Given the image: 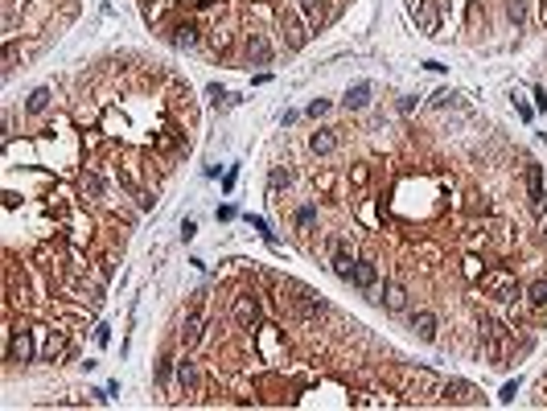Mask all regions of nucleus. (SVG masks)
Instances as JSON below:
<instances>
[{"instance_id":"1","label":"nucleus","mask_w":547,"mask_h":411,"mask_svg":"<svg viewBox=\"0 0 547 411\" xmlns=\"http://www.w3.org/2000/svg\"><path fill=\"white\" fill-rule=\"evenodd\" d=\"M280 33H284V46L288 49H305V42H309V21L301 17V8H292V4H284L280 8Z\"/></svg>"},{"instance_id":"2","label":"nucleus","mask_w":547,"mask_h":411,"mask_svg":"<svg viewBox=\"0 0 547 411\" xmlns=\"http://www.w3.org/2000/svg\"><path fill=\"white\" fill-rule=\"evenodd\" d=\"M441 387H445V378L432 374V370H408V374H404V395H411V399L441 395Z\"/></svg>"},{"instance_id":"3","label":"nucleus","mask_w":547,"mask_h":411,"mask_svg":"<svg viewBox=\"0 0 547 411\" xmlns=\"http://www.w3.org/2000/svg\"><path fill=\"white\" fill-rule=\"evenodd\" d=\"M482 288H486L490 296H498V300H518V280H514V272H506V268L486 272L482 275Z\"/></svg>"},{"instance_id":"4","label":"nucleus","mask_w":547,"mask_h":411,"mask_svg":"<svg viewBox=\"0 0 547 411\" xmlns=\"http://www.w3.org/2000/svg\"><path fill=\"white\" fill-rule=\"evenodd\" d=\"M8 362H33V333L29 329H8Z\"/></svg>"},{"instance_id":"5","label":"nucleus","mask_w":547,"mask_h":411,"mask_svg":"<svg viewBox=\"0 0 547 411\" xmlns=\"http://www.w3.org/2000/svg\"><path fill=\"white\" fill-rule=\"evenodd\" d=\"M235 325L239 329H255L260 325V300L251 292H239L235 296Z\"/></svg>"},{"instance_id":"6","label":"nucleus","mask_w":547,"mask_h":411,"mask_svg":"<svg viewBox=\"0 0 547 411\" xmlns=\"http://www.w3.org/2000/svg\"><path fill=\"white\" fill-rule=\"evenodd\" d=\"M527 198H531V210H535V214L547 210V185H544V169H539V165H527Z\"/></svg>"},{"instance_id":"7","label":"nucleus","mask_w":547,"mask_h":411,"mask_svg":"<svg viewBox=\"0 0 547 411\" xmlns=\"http://www.w3.org/2000/svg\"><path fill=\"white\" fill-rule=\"evenodd\" d=\"M354 264H358V259H354V251H350V243L338 239V243H333V259H329L333 275H338V280H350V275H354Z\"/></svg>"},{"instance_id":"8","label":"nucleus","mask_w":547,"mask_h":411,"mask_svg":"<svg viewBox=\"0 0 547 411\" xmlns=\"http://www.w3.org/2000/svg\"><path fill=\"white\" fill-rule=\"evenodd\" d=\"M436 329H441L436 313H428V309H415V313H411V333H415L420 341H436Z\"/></svg>"},{"instance_id":"9","label":"nucleus","mask_w":547,"mask_h":411,"mask_svg":"<svg viewBox=\"0 0 547 411\" xmlns=\"http://www.w3.org/2000/svg\"><path fill=\"white\" fill-rule=\"evenodd\" d=\"M296 8H301V17L309 21V29H321V25L333 17V4H325V0H301Z\"/></svg>"},{"instance_id":"10","label":"nucleus","mask_w":547,"mask_h":411,"mask_svg":"<svg viewBox=\"0 0 547 411\" xmlns=\"http://www.w3.org/2000/svg\"><path fill=\"white\" fill-rule=\"evenodd\" d=\"M243 54H247V62H251V66H268V62H272V46H268V38H264V33H251V38H247V46H243Z\"/></svg>"},{"instance_id":"11","label":"nucleus","mask_w":547,"mask_h":411,"mask_svg":"<svg viewBox=\"0 0 547 411\" xmlns=\"http://www.w3.org/2000/svg\"><path fill=\"white\" fill-rule=\"evenodd\" d=\"M383 305H387V313H404L408 309V288L399 280H387L383 284Z\"/></svg>"},{"instance_id":"12","label":"nucleus","mask_w":547,"mask_h":411,"mask_svg":"<svg viewBox=\"0 0 547 411\" xmlns=\"http://www.w3.org/2000/svg\"><path fill=\"white\" fill-rule=\"evenodd\" d=\"M177 341H182V350H193V346L202 341V309H193V313L185 317L182 333H177Z\"/></svg>"},{"instance_id":"13","label":"nucleus","mask_w":547,"mask_h":411,"mask_svg":"<svg viewBox=\"0 0 547 411\" xmlns=\"http://www.w3.org/2000/svg\"><path fill=\"white\" fill-rule=\"evenodd\" d=\"M350 284L363 288V292H370V288L379 284V268H374L370 259H358V264H354V275H350Z\"/></svg>"},{"instance_id":"14","label":"nucleus","mask_w":547,"mask_h":411,"mask_svg":"<svg viewBox=\"0 0 547 411\" xmlns=\"http://www.w3.org/2000/svg\"><path fill=\"white\" fill-rule=\"evenodd\" d=\"M182 144H185V136L177 132V128L157 132V152H161V156H177V152H182Z\"/></svg>"},{"instance_id":"15","label":"nucleus","mask_w":547,"mask_h":411,"mask_svg":"<svg viewBox=\"0 0 547 411\" xmlns=\"http://www.w3.org/2000/svg\"><path fill=\"white\" fill-rule=\"evenodd\" d=\"M157 382H161V391L177 395V358H161V366H157Z\"/></svg>"},{"instance_id":"16","label":"nucleus","mask_w":547,"mask_h":411,"mask_svg":"<svg viewBox=\"0 0 547 411\" xmlns=\"http://www.w3.org/2000/svg\"><path fill=\"white\" fill-rule=\"evenodd\" d=\"M441 395H445L449 403H477V391H473V387H465V382H453V378L441 387Z\"/></svg>"},{"instance_id":"17","label":"nucleus","mask_w":547,"mask_h":411,"mask_svg":"<svg viewBox=\"0 0 547 411\" xmlns=\"http://www.w3.org/2000/svg\"><path fill=\"white\" fill-rule=\"evenodd\" d=\"M198 382H202V374H198V362H177V391L193 395V391H198Z\"/></svg>"},{"instance_id":"18","label":"nucleus","mask_w":547,"mask_h":411,"mask_svg":"<svg viewBox=\"0 0 547 411\" xmlns=\"http://www.w3.org/2000/svg\"><path fill=\"white\" fill-rule=\"evenodd\" d=\"M62 354H66V333H62V329H49L46 346H42V358H46V362H58Z\"/></svg>"},{"instance_id":"19","label":"nucleus","mask_w":547,"mask_h":411,"mask_svg":"<svg viewBox=\"0 0 547 411\" xmlns=\"http://www.w3.org/2000/svg\"><path fill=\"white\" fill-rule=\"evenodd\" d=\"M309 148H313L317 156L333 152V148H338V132H333V128H321V132H313V136H309Z\"/></svg>"},{"instance_id":"20","label":"nucleus","mask_w":547,"mask_h":411,"mask_svg":"<svg viewBox=\"0 0 547 411\" xmlns=\"http://www.w3.org/2000/svg\"><path fill=\"white\" fill-rule=\"evenodd\" d=\"M198 42H202V38H198V25H193V21H185V25H177V29H173V46L193 49Z\"/></svg>"},{"instance_id":"21","label":"nucleus","mask_w":547,"mask_h":411,"mask_svg":"<svg viewBox=\"0 0 547 411\" xmlns=\"http://www.w3.org/2000/svg\"><path fill=\"white\" fill-rule=\"evenodd\" d=\"M411 13H415V21H420V29H436V13H432V0H415L411 4Z\"/></svg>"},{"instance_id":"22","label":"nucleus","mask_w":547,"mask_h":411,"mask_svg":"<svg viewBox=\"0 0 547 411\" xmlns=\"http://www.w3.org/2000/svg\"><path fill=\"white\" fill-rule=\"evenodd\" d=\"M342 103H346L350 111H358V107H366V103H370V83H358V87H350Z\"/></svg>"},{"instance_id":"23","label":"nucleus","mask_w":547,"mask_h":411,"mask_svg":"<svg viewBox=\"0 0 547 411\" xmlns=\"http://www.w3.org/2000/svg\"><path fill=\"white\" fill-rule=\"evenodd\" d=\"M46 107H49V87H38V91L25 99V111H29V115H42Z\"/></svg>"},{"instance_id":"24","label":"nucleus","mask_w":547,"mask_h":411,"mask_svg":"<svg viewBox=\"0 0 547 411\" xmlns=\"http://www.w3.org/2000/svg\"><path fill=\"white\" fill-rule=\"evenodd\" d=\"M544 305H547V280H535L527 288V309H544Z\"/></svg>"},{"instance_id":"25","label":"nucleus","mask_w":547,"mask_h":411,"mask_svg":"<svg viewBox=\"0 0 547 411\" xmlns=\"http://www.w3.org/2000/svg\"><path fill=\"white\" fill-rule=\"evenodd\" d=\"M83 189H87L91 198H103V177H99L95 169H87V173H83Z\"/></svg>"},{"instance_id":"26","label":"nucleus","mask_w":547,"mask_h":411,"mask_svg":"<svg viewBox=\"0 0 547 411\" xmlns=\"http://www.w3.org/2000/svg\"><path fill=\"white\" fill-rule=\"evenodd\" d=\"M506 13H510L514 25H523L527 21V0H506Z\"/></svg>"},{"instance_id":"27","label":"nucleus","mask_w":547,"mask_h":411,"mask_svg":"<svg viewBox=\"0 0 547 411\" xmlns=\"http://www.w3.org/2000/svg\"><path fill=\"white\" fill-rule=\"evenodd\" d=\"M366 182H370V169H366V165H350V185H354V189H366Z\"/></svg>"},{"instance_id":"28","label":"nucleus","mask_w":547,"mask_h":411,"mask_svg":"<svg viewBox=\"0 0 547 411\" xmlns=\"http://www.w3.org/2000/svg\"><path fill=\"white\" fill-rule=\"evenodd\" d=\"M227 49H230V38L223 29H214V33H210V54H227Z\"/></svg>"},{"instance_id":"29","label":"nucleus","mask_w":547,"mask_h":411,"mask_svg":"<svg viewBox=\"0 0 547 411\" xmlns=\"http://www.w3.org/2000/svg\"><path fill=\"white\" fill-rule=\"evenodd\" d=\"M313 223H317V210H313V206H301V210H296V227L309 230Z\"/></svg>"},{"instance_id":"30","label":"nucleus","mask_w":547,"mask_h":411,"mask_svg":"<svg viewBox=\"0 0 547 411\" xmlns=\"http://www.w3.org/2000/svg\"><path fill=\"white\" fill-rule=\"evenodd\" d=\"M17 62H21V58H17V46L8 42V46H4V74H13V70H17Z\"/></svg>"},{"instance_id":"31","label":"nucleus","mask_w":547,"mask_h":411,"mask_svg":"<svg viewBox=\"0 0 547 411\" xmlns=\"http://www.w3.org/2000/svg\"><path fill=\"white\" fill-rule=\"evenodd\" d=\"M132 198H136V206H140V210H152V202H157V198H152V189H136Z\"/></svg>"},{"instance_id":"32","label":"nucleus","mask_w":547,"mask_h":411,"mask_svg":"<svg viewBox=\"0 0 547 411\" xmlns=\"http://www.w3.org/2000/svg\"><path fill=\"white\" fill-rule=\"evenodd\" d=\"M111 272H116V259H111V255H103V259H99V275H103V280H111Z\"/></svg>"},{"instance_id":"33","label":"nucleus","mask_w":547,"mask_h":411,"mask_svg":"<svg viewBox=\"0 0 547 411\" xmlns=\"http://www.w3.org/2000/svg\"><path fill=\"white\" fill-rule=\"evenodd\" d=\"M465 275H469V280H482V264H477V259H465Z\"/></svg>"},{"instance_id":"34","label":"nucleus","mask_w":547,"mask_h":411,"mask_svg":"<svg viewBox=\"0 0 547 411\" xmlns=\"http://www.w3.org/2000/svg\"><path fill=\"white\" fill-rule=\"evenodd\" d=\"M288 182H292V177H288V173H280V169H276V173H272V198H276V189H280V185H284V189H288Z\"/></svg>"},{"instance_id":"35","label":"nucleus","mask_w":547,"mask_h":411,"mask_svg":"<svg viewBox=\"0 0 547 411\" xmlns=\"http://www.w3.org/2000/svg\"><path fill=\"white\" fill-rule=\"evenodd\" d=\"M325 111H329V103H325V99H313V103H309V115H313V120H317V115H325Z\"/></svg>"},{"instance_id":"36","label":"nucleus","mask_w":547,"mask_h":411,"mask_svg":"<svg viewBox=\"0 0 547 411\" xmlns=\"http://www.w3.org/2000/svg\"><path fill=\"white\" fill-rule=\"evenodd\" d=\"M95 341H99V346H107V341H111V333H107V325H99V329H95Z\"/></svg>"},{"instance_id":"37","label":"nucleus","mask_w":547,"mask_h":411,"mask_svg":"<svg viewBox=\"0 0 547 411\" xmlns=\"http://www.w3.org/2000/svg\"><path fill=\"white\" fill-rule=\"evenodd\" d=\"M539 13H544V21H547V0H544V4H539Z\"/></svg>"}]
</instances>
